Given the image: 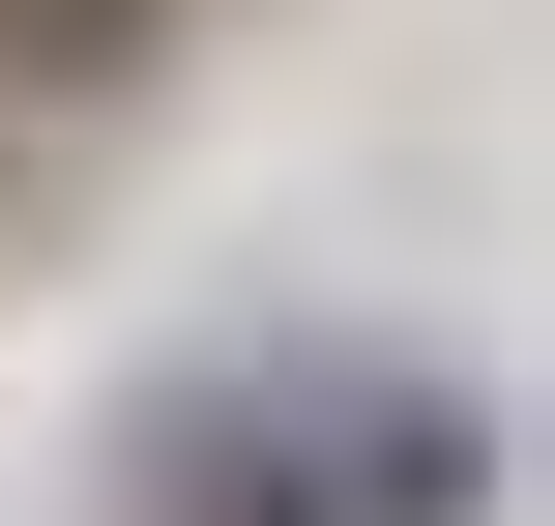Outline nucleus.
Listing matches in <instances>:
<instances>
[{
	"label": "nucleus",
	"mask_w": 555,
	"mask_h": 526,
	"mask_svg": "<svg viewBox=\"0 0 555 526\" xmlns=\"http://www.w3.org/2000/svg\"><path fill=\"white\" fill-rule=\"evenodd\" d=\"M498 439L380 351H263V381H176L146 410V526H468Z\"/></svg>",
	"instance_id": "f257e3e1"
},
{
	"label": "nucleus",
	"mask_w": 555,
	"mask_h": 526,
	"mask_svg": "<svg viewBox=\"0 0 555 526\" xmlns=\"http://www.w3.org/2000/svg\"><path fill=\"white\" fill-rule=\"evenodd\" d=\"M59 29H146V0H59Z\"/></svg>",
	"instance_id": "f03ea898"
}]
</instances>
